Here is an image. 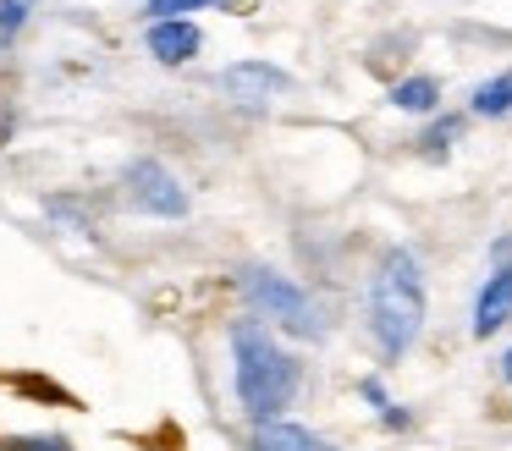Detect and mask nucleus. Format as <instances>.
Instances as JSON below:
<instances>
[{
  "mask_svg": "<svg viewBox=\"0 0 512 451\" xmlns=\"http://www.w3.org/2000/svg\"><path fill=\"white\" fill-rule=\"evenodd\" d=\"M237 297H243V314L265 319L270 330H281L287 341H325L331 336V319H325L320 297L298 281V275L276 270V264H248L237 275Z\"/></svg>",
  "mask_w": 512,
  "mask_h": 451,
  "instance_id": "3",
  "label": "nucleus"
},
{
  "mask_svg": "<svg viewBox=\"0 0 512 451\" xmlns=\"http://www.w3.org/2000/svg\"><path fill=\"white\" fill-rule=\"evenodd\" d=\"M39 0H0V44H12L17 33H23V22L34 17Z\"/></svg>",
  "mask_w": 512,
  "mask_h": 451,
  "instance_id": "14",
  "label": "nucleus"
},
{
  "mask_svg": "<svg viewBox=\"0 0 512 451\" xmlns=\"http://www.w3.org/2000/svg\"><path fill=\"white\" fill-rule=\"evenodd\" d=\"M496 380L512 391V336H507V347H501V358H496Z\"/></svg>",
  "mask_w": 512,
  "mask_h": 451,
  "instance_id": "16",
  "label": "nucleus"
},
{
  "mask_svg": "<svg viewBox=\"0 0 512 451\" xmlns=\"http://www.w3.org/2000/svg\"><path fill=\"white\" fill-rule=\"evenodd\" d=\"M248 0H144V17L160 22V17H193V11H237Z\"/></svg>",
  "mask_w": 512,
  "mask_h": 451,
  "instance_id": "12",
  "label": "nucleus"
},
{
  "mask_svg": "<svg viewBox=\"0 0 512 451\" xmlns=\"http://www.w3.org/2000/svg\"><path fill=\"white\" fill-rule=\"evenodd\" d=\"M353 391H358V402H364L369 413H375V424H380V429H391V435H408V429H413V413L397 402V396H391V385L380 380V374H358Z\"/></svg>",
  "mask_w": 512,
  "mask_h": 451,
  "instance_id": "10",
  "label": "nucleus"
},
{
  "mask_svg": "<svg viewBox=\"0 0 512 451\" xmlns=\"http://www.w3.org/2000/svg\"><path fill=\"white\" fill-rule=\"evenodd\" d=\"M248 451H342L331 435L298 424V418H265V424H248Z\"/></svg>",
  "mask_w": 512,
  "mask_h": 451,
  "instance_id": "8",
  "label": "nucleus"
},
{
  "mask_svg": "<svg viewBox=\"0 0 512 451\" xmlns=\"http://www.w3.org/2000/svg\"><path fill=\"white\" fill-rule=\"evenodd\" d=\"M226 352H232V396L243 407L248 424L265 418H292L303 396V352L298 341H287L281 330H270L265 319L243 314L226 330Z\"/></svg>",
  "mask_w": 512,
  "mask_h": 451,
  "instance_id": "2",
  "label": "nucleus"
},
{
  "mask_svg": "<svg viewBox=\"0 0 512 451\" xmlns=\"http://www.w3.org/2000/svg\"><path fill=\"white\" fill-rule=\"evenodd\" d=\"M0 451H72L67 435H45V429H34V435H12Z\"/></svg>",
  "mask_w": 512,
  "mask_h": 451,
  "instance_id": "15",
  "label": "nucleus"
},
{
  "mask_svg": "<svg viewBox=\"0 0 512 451\" xmlns=\"http://www.w3.org/2000/svg\"><path fill=\"white\" fill-rule=\"evenodd\" d=\"M122 187H127V204L144 209L155 220H182L188 215V187L177 182V171L160 160H133L122 171Z\"/></svg>",
  "mask_w": 512,
  "mask_h": 451,
  "instance_id": "5",
  "label": "nucleus"
},
{
  "mask_svg": "<svg viewBox=\"0 0 512 451\" xmlns=\"http://www.w3.org/2000/svg\"><path fill=\"white\" fill-rule=\"evenodd\" d=\"M430 325V275L408 242H391L375 253L364 281V336L380 363H402L424 341Z\"/></svg>",
  "mask_w": 512,
  "mask_h": 451,
  "instance_id": "1",
  "label": "nucleus"
},
{
  "mask_svg": "<svg viewBox=\"0 0 512 451\" xmlns=\"http://www.w3.org/2000/svg\"><path fill=\"white\" fill-rule=\"evenodd\" d=\"M468 116L474 121H507L512 116V66H501V72L479 77L468 88Z\"/></svg>",
  "mask_w": 512,
  "mask_h": 451,
  "instance_id": "11",
  "label": "nucleus"
},
{
  "mask_svg": "<svg viewBox=\"0 0 512 451\" xmlns=\"http://www.w3.org/2000/svg\"><path fill=\"white\" fill-rule=\"evenodd\" d=\"M468 116V110H463ZM463 116H430V132H424V154H430V160H446V154H452V143L463 138Z\"/></svg>",
  "mask_w": 512,
  "mask_h": 451,
  "instance_id": "13",
  "label": "nucleus"
},
{
  "mask_svg": "<svg viewBox=\"0 0 512 451\" xmlns=\"http://www.w3.org/2000/svg\"><path fill=\"white\" fill-rule=\"evenodd\" d=\"M386 105L397 110V116H419V121L441 116V77H430V72L397 77V83L386 88Z\"/></svg>",
  "mask_w": 512,
  "mask_h": 451,
  "instance_id": "9",
  "label": "nucleus"
},
{
  "mask_svg": "<svg viewBox=\"0 0 512 451\" xmlns=\"http://www.w3.org/2000/svg\"><path fill=\"white\" fill-rule=\"evenodd\" d=\"M501 330H512V237L490 242V270L468 303V336L474 341H496Z\"/></svg>",
  "mask_w": 512,
  "mask_h": 451,
  "instance_id": "4",
  "label": "nucleus"
},
{
  "mask_svg": "<svg viewBox=\"0 0 512 451\" xmlns=\"http://www.w3.org/2000/svg\"><path fill=\"white\" fill-rule=\"evenodd\" d=\"M144 44L160 66H188V61H199V50H204V28L193 17H160L144 28Z\"/></svg>",
  "mask_w": 512,
  "mask_h": 451,
  "instance_id": "7",
  "label": "nucleus"
},
{
  "mask_svg": "<svg viewBox=\"0 0 512 451\" xmlns=\"http://www.w3.org/2000/svg\"><path fill=\"white\" fill-rule=\"evenodd\" d=\"M215 83H221V94L232 99L237 110H254V116H259V110H270L281 94H292V72H287V66L259 61V55H254V61H232Z\"/></svg>",
  "mask_w": 512,
  "mask_h": 451,
  "instance_id": "6",
  "label": "nucleus"
}]
</instances>
